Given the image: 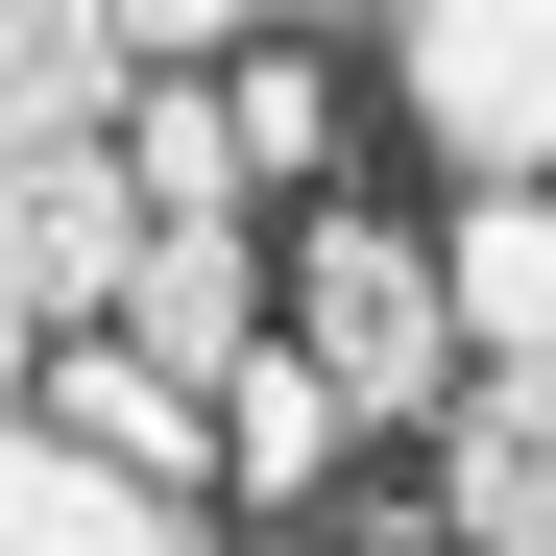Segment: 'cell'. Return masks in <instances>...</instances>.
Returning a JSON list of instances; mask_svg holds the SVG:
<instances>
[{
	"label": "cell",
	"instance_id": "obj_1",
	"mask_svg": "<svg viewBox=\"0 0 556 556\" xmlns=\"http://www.w3.org/2000/svg\"><path fill=\"white\" fill-rule=\"evenodd\" d=\"M291 363H315L339 412H435V435H459V388H484L459 266H435V242H388V218H339V194H315V242H291Z\"/></svg>",
	"mask_w": 556,
	"mask_h": 556
},
{
	"label": "cell",
	"instance_id": "obj_2",
	"mask_svg": "<svg viewBox=\"0 0 556 556\" xmlns=\"http://www.w3.org/2000/svg\"><path fill=\"white\" fill-rule=\"evenodd\" d=\"M0 291H25V339H122L146 291V194H122V146H0Z\"/></svg>",
	"mask_w": 556,
	"mask_h": 556
},
{
	"label": "cell",
	"instance_id": "obj_3",
	"mask_svg": "<svg viewBox=\"0 0 556 556\" xmlns=\"http://www.w3.org/2000/svg\"><path fill=\"white\" fill-rule=\"evenodd\" d=\"M412 122L459 194H556V0H435L412 25Z\"/></svg>",
	"mask_w": 556,
	"mask_h": 556
},
{
	"label": "cell",
	"instance_id": "obj_4",
	"mask_svg": "<svg viewBox=\"0 0 556 556\" xmlns=\"http://www.w3.org/2000/svg\"><path fill=\"white\" fill-rule=\"evenodd\" d=\"M0 556H218V508L194 484H122L98 435L25 412V435H0Z\"/></svg>",
	"mask_w": 556,
	"mask_h": 556
},
{
	"label": "cell",
	"instance_id": "obj_5",
	"mask_svg": "<svg viewBox=\"0 0 556 556\" xmlns=\"http://www.w3.org/2000/svg\"><path fill=\"white\" fill-rule=\"evenodd\" d=\"M435 532H459V556H556V363H484V388H459Z\"/></svg>",
	"mask_w": 556,
	"mask_h": 556
},
{
	"label": "cell",
	"instance_id": "obj_6",
	"mask_svg": "<svg viewBox=\"0 0 556 556\" xmlns=\"http://www.w3.org/2000/svg\"><path fill=\"white\" fill-rule=\"evenodd\" d=\"M25 412H49V435H98L122 484H194V508H218V388H169L146 339H73V363H49Z\"/></svg>",
	"mask_w": 556,
	"mask_h": 556
},
{
	"label": "cell",
	"instance_id": "obj_7",
	"mask_svg": "<svg viewBox=\"0 0 556 556\" xmlns=\"http://www.w3.org/2000/svg\"><path fill=\"white\" fill-rule=\"evenodd\" d=\"M122 98H146V49L98 0H25V25H0V122L25 146H122Z\"/></svg>",
	"mask_w": 556,
	"mask_h": 556
},
{
	"label": "cell",
	"instance_id": "obj_8",
	"mask_svg": "<svg viewBox=\"0 0 556 556\" xmlns=\"http://www.w3.org/2000/svg\"><path fill=\"white\" fill-rule=\"evenodd\" d=\"M459 339H484V363H556V194H459Z\"/></svg>",
	"mask_w": 556,
	"mask_h": 556
},
{
	"label": "cell",
	"instance_id": "obj_9",
	"mask_svg": "<svg viewBox=\"0 0 556 556\" xmlns=\"http://www.w3.org/2000/svg\"><path fill=\"white\" fill-rule=\"evenodd\" d=\"M339 435H363V412L315 388V363H291V339H266V363H242V388H218V459H242V484H315V459H339Z\"/></svg>",
	"mask_w": 556,
	"mask_h": 556
},
{
	"label": "cell",
	"instance_id": "obj_10",
	"mask_svg": "<svg viewBox=\"0 0 556 556\" xmlns=\"http://www.w3.org/2000/svg\"><path fill=\"white\" fill-rule=\"evenodd\" d=\"M242 146L315 169V146H339V73H315V49H242Z\"/></svg>",
	"mask_w": 556,
	"mask_h": 556
}]
</instances>
